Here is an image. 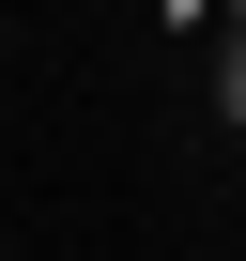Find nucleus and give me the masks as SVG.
Instances as JSON below:
<instances>
[{
	"instance_id": "1",
	"label": "nucleus",
	"mask_w": 246,
	"mask_h": 261,
	"mask_svg": "<svg viewBox=\"0 0 246 261\" xmlns=\"http://www.w3.org/2000/svg\"><path fill=\"white\" fill-rule=\"evenodd\" d=\"M215 123L246 139V16H231V46H215Z\"/></svg>"
}]
</instances>
